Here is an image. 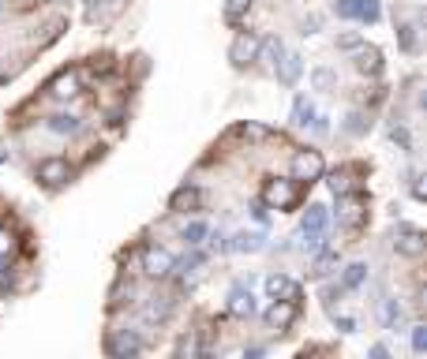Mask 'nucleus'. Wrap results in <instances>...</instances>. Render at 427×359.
<instances>
[{
    "mask_svg": "<svg viewBox=\"0 0 427 359\" xmlns=\"http://www.w3.org/2000/svg\"><path fill=\"white\" fill-rule=\"evenodd\" d=\"M206 236H210V225H206V221H191V225H184V244H188V247H199Z\"/></svg>",
    "mask_w": 427,
    "mask_h": 359,
    "instance_id": "nucleus-21",
    "label": "nucleus"
},
{
    "mask_svg": "<svg viewBox=\"0 0 427 359\" xmlns=\"http://www.w3.org/2000/svg\"><path fill=\"white\" fill-rule=\"evenodd\" d=\"M412 348H416V352H423V348H427V325H412Z\"/></svg>",
    "mask_w": 427,
    "mask_h": 359,
    "instance_id": "nucleus-28",
    "label": "nucleus"
},
{
    "mask_svg": "<svg viewBox=\"0 0 427 359\" xmlns=\"http://www.w3.org/2000/svg\"><path fill=\"white\" fill-rule=\"evenodd\" d=\"M139 337L131 333V330H124V333H116V337H109V352L113 356H135L139 352Z\"/></svg>",
    "mask_w": 427,
    "mask_h": 359,
    "instance_id": "nucleus-15",
    "label": "nucleus"
},
{
    "mask_svg": "<svg viewBox=\"0 0 427 359\" xmlns=\"http://www.w3.org/2000/svg\"><path fill=\"white\" fill-rule=\"evenodd\" d=\"M266 296L270 300H292V303H300V285L292 277H285V274H270L266 277Z\"/></svg>",
    "mask_w": 427,
    "mask_h": 359,
    "instance_id": "nucleus-7",
    "label": "nucleus"
},
{
    "mask_svg": "<svg viewBox=\"0 0 427 359\" xmlns=\"http://www.w3.org/2000/svg\"><path fill=\"white\" fill-rule=\"evenodd\" d=\"M379 318H382V325H386V330H393V333H398V330H401V322H405V311H401V303H398V300H382V311H379Z\"/></svg>",
    "mask_w": 427,
    "mask_h": 359,
    "instance_id": "nucleus-17",
    "label": "nucleus"
},
{
    "mask_svg": "<svg viewBox=\"0 0 427 359\" xmlns=\"http://www.w3.org/2000/svg\"><path fill=\"white\" fill-rule=\"evenodd\" d=\"M364 277H367V266H364V262H353V266L345 269L341 288H356V285H364Z\"/></svg>",
    "mask_w": 427,
    "mask_h": 359,
    "instance_id": "nucleus-25",
    "label": "nucleus"
},
{
    "mask_svg": "<svg viewBox=\"0 0 427 359\" xmlns=\"http://www.w3.org/2000/svg\"><path fill=\"white\" fill-rule=\"evenodd\" d=\"M229 311H233L236 318H255V314H259V303H255V296H251V292L233 288V296H229Z\"/></svg>",
    "mask_w": 427,
    "mask_h": 359,
    "instance_id": "nucleus-13",
    "label": "nucleus"
},
{
    "mask_svg": "<svg viewBox=\"0 0 427 359\" xmlns=\"http://www.w3.org/2000/svg\"><path fill=\"white\" fill-rule=\"evenodd\" d=\"M393 247H398V255L420 258L423 255V232L416 225H401L398 232H393Z\"/></svg>",
    "mask_w": 427,
    "mask_h": 359,
    "instance_id": "nucleus-4",
    "label": "nucleus"
},
{
    "mask_svg": "<svg viewBox=\"0 0 427 359\" xmlns=\"http://www.w3.org/2000/svg\"><path fill=\"white\" fill-rule=\"evenodd\" d=\"M326 228V206H308V213H304V232H323Z\"/></svg>",
    "mask_w": 427,
    "mask_h": 359,
    "instance_id": "nucleus-19",
    "label": "nucleus"
},
{
    "mask_svg": "<svg viewBox=\"0 0 427 359\" xmlns=\"http://www.w3.org/2000/svg\"><path fill=\"white\" fill-rule=\"evenodd\" d=\"M398 38H401V49H405V52H416V34H412V27H398Z\"/></svg>",
    "mask_w": 427,
    "mask_h": 359,
    "instance_id": "nucleus-27",
    "label": "nucleus"
},
{
    "mask_svg": "<svg viewBox=\"0 0 427 359\" xmlns=\"http://www.w3.org/2000/svg\"><path fill=\"white\" fill-rule=\"evenodd\" d=\"M337 45H341V49H360V38H341Z\"/></svg>",
    "mask_w": 427,
    "mask_h": 359,
    "instance_id": "nucleus-33",
    "label": "nucleus"
},
{
    "mask_svg": "<svg viewBox=\"0 0 427 359\" xmlns=\"http://www.w3.org/2000/svg\"><path fill=\"white\" fill-rule=\"evenodd\" d=\"M356 71H364V75H379V71H382V57H379V49H360V57H356Z\"/></svg>",
    "mask_w": 427,
    "mask_h": 359,
    "instance_id": "nucleus-18",
    "label": "nucleus"
},
{
    "mask_svg": "<svg viewBox=\"0 0 427 359\" xmlns=\"http://www.w3.org/2000/svg\"><path fill=\"white\" fill-rule=\"evenodd\" d=\"M12 247H15L12 232H4V228H0V258H4V255H12Z\"/></svg>",
    "mask_w": 427,
    "mask_h": 359,
    "instance_id": "nucleus-30",
    "label": "nucleus"
},
{
    "mask_svg": "<svg viewBox=\"0 0 427 359\" xmlns=\"http://www.w3.org/2000/svg\"><path fill=\"white\" fill-rule=\"evenodd\" d=\"M341 19H360V23H379V15H382V8H379V0H337V8H334Z\"/></svg>",
    "mask_w": 427,
    "mask_h": 359,
    "instance_id": "nucleus-2",
    "label": "nucleus"
},
{
    "mask_svg": "<svg viewBox=\"0 0 427 359\" xmlns=\"http://www.w3.org/2000/svg\"><path fill=\"white\" fill-rule=\"evenodd\" d=\"M68 176H72V169H68V161H64V157H46V161L38 165V180L49 183V188H57V183H68Z\"/></svg>",
    "mask_w": 427,
    "mask_h": 359,
    "instance_id": "nucleus-9",
    "label": "nucleus"
},
{
    "mask_svg": "<svg viewBox=\"0 0 427 359\" xmlns=\"http://www.w3.org/2000/svg\"><path fill=\"white\" fill-rule=\"evenodd\" d=\"M330 83H334L330 71H315V86H330Z\"/></svg>",
    "mask_w": 427,
    "mask_h": 359,
    "instance_id": "nucleus-31",
    "label": "nucleus"
},
{
    "mask_svg": "<svg viewBox=\"0 0 427 359\" xmlns=\"http://www.w3.org/2000/svg\"><path fill=\"white\" fill-rule=\"evenodd\" d=\"M203 206V188H188V183H184V188H177L172 191V199H169V210H177V213H188V210H199Z\"/></svg>",
    "mask_w": 427,
    "mask_h": 359,
    "instance_id": "nucleus-10",
    "label": "nucleus"
},
{
    "mask_svg": "<svg viewBox=\"0 0 427 359\" xmlns=\"http://www.w3.org/2000/svg\"><path fill=\"white\" fill-rule=\"evenodd\" d=\"M255 49H259V38L255 34H240L233 41V49H229V60H233L236 68H244L248 60H255Z\"/></svg>",
    "mask_w": 427,
    "mask_h": 359,
    "instance_id": "nucleus-12",
    "label": "nucleus"
},
{
    "mask_svg": "<svg viewBox=\"0 0 427 359\" xmlns=\"http://www.w3.org/2000/svg\"><path fill=\"white\" fill-rule=\"evenodd\" d=\"M337 217H341V225L360 228V225H364V217H367V199H364L360 191L337 195Z\"/></svg>",
    "mask_w": 427,
    "mask_h": 359,
    "instance_id": "nucleus-1",
    "label": "nucleus"
},
{
    "mask_svg": "<svg viewBox=\"0 0 427 359\" xmlns=\"http://www.w3.org/2000/svg\"><path fill=\"white\" fill-rule=\"evenodd\" d=\"M142 269H147V277H169L172 269H177V258H172L165 247H147L142 251Z\"/></svg>",
    "mask_w": 427,
    "mask_h": 359,
    "instance_id": "nucleus-3",
    "label": "nucleus"
},
{
    "mask_svg": "<svg viewBox=\"0 0 427 359\" xmlns=\"http://www.w3.org/2000/svg\"><path fill=\"white\" fill-rule=\"evenodd\" d=\"M334 322H337V330H345V333H353V330H356V322H353V318H337V314H334Z\"/></svg>",
    "mask_w": 427,
    "mask_h": 359,
    "instance_id": "nucleus-32",
    "label": "nucleus"
},
{
    "mask_svg": "<svg viewBox=\"0 0 427 359\" xmlns=\"http://www.w3.org/2000/svg\"><path fill=\"white\" fill-rule=\"evenodd\" d=\"M292 124H300V127L315 124V108H311L308 97H297V105H292Z\"/></svg>",
    "mask_w": 427,
    "mask_h": 359,
    "instance_id": "nucleus-22",
    "label": "nucleus"
},
{
    "mask_svg": "<svg viewBox=\"0 0 427 359\" xmlns=\"http://www.w3.org/2000/svg\"><path fill=\"white\" fill-rule=\"evenodd\" d=\"M49 94L60 97V101H72V97H79V75H75V71H60L57 79L49 83Z\"/></svg>",
    "mask_w": 427,
    "mask_h": 359,
    "instance_id": "nucleus-11",
    "label": "nucleus"
},
{
    "mask_svg": "<svg viewBox=\"0 0 427 359\" xmlns=\"http://www.w3.org/2000/svg\"><path fill=\"white\" fill-rule=\"evenodd\" d=\"M285 57V41L281 38H259V49H255V60H266L273 71H278V64Z\"/></svg>",
    "mask_w": 427,
    "mask_h": 359,
    "instance_id": "nucleus-14",
    "label": "nucleus"
},
{
    "mask_svg": "<svg viewBox=\"0 0 427 359\" xmlns=\"http://www.w3.org/2000/svg\"><path fill=\"white\" fill-rule=\"evenodd\" d=\"M330 266H334V255L330 251L319 255V262H315V277H326V274H330Z\"/></svg>",
    "mask_w": 427,
    "mask_h": 359,
    "instance_id": "nucleus-29",
    "label": "nucleus"
},
{
    "mask_svg": "<svg viewBox=\"0 0 427 359\" xmlns=\"http://www.w3.org/2000/svg\"><path fill=\"white\" fill-rule=\"evenodd\" d=\"M292 199H297V188H292V180H266L262 183V202L266 206H289Z\"/></svg>",
    "mask_w": 427,
    "mask_h": 359,
    "instance_id": "nucleus-6",
    "label": "nucleus"
},
{
    "mask_svg": "<svg viewBox=\"0 0 427 359\" xmlns=\"http://www.w3.org/2000/svg\"><path fill=\"white\" fill-rule=\"evenodd\" d=\"M297 311H300V303H292V300H273L270 311L262 314V318H266V325H273V330H285V325H292Z\"/></svg>",
    "mask_w": 427,
    "mask_h": 359,
    "instance_id": "nucleus-8",
    "label": "nucleus"
},
{
    "mask_svg": "<svg viewBox=\"0 0 427 359\" xmlns=\"http://www.w3.org/2000/svg\"><path fill=\"white\" fill-rule=\"evenodd\" d=\"M278 75H281V83H297V75H300V57H297V52H285V57H281V64H278Z\"/></svg>",
    "mask_w": 427,
    "mask_h": 359,
    "instance_id": "nucleus-20",
    "label": "nucleus"
},
{
    "mask_svg": "<svg viewBox=\"0 0 427 359\" xmlns=\"http://www.w3.org/2000/svg\"><path fill=\"white\" fill-rule=\"evenodd\" d=\"M251 8V0H225V23L229 27H240V19Z\"/></svg>",
    "mask_w": 427,
    "mask_h": 359,
    "instance_id": "nucleus-23",
    "label": "nucleus"
},
{
    "mask_svg": "<svg viewBox=\"0 0 427 359\" xmlns=\"http://www.w3.org/2000/svg\"><path fill=\"white\" fill-rule=\"evenodd\" d=\"M292 172H297V180H319L323 176V157L319 150H300L297 157H292Z\"/></svg>",
    "mask_w": 427,
    "mask_h": 359,
    "instance_id": "nucleus-5",
    "label": "nucleus"
},
{
    "mask_svg": "<svg viewBox=\"0 0 427 359\" xmlns=\"http://www.w3.org/2000/svg\"><path fill=\"white\" fill-rule=\"evenodd\" d=\"M233 247L236 251H262V232H240Z\"/></svg>",
    "mask_w": 427,
    "mask_h": 359,
    "instance_id": "nucleus-24",
    "label": "nucleus"
},
{
    "mask_svg": "<svg viewBox=\"0 0 427 359\" xmlns=\"http://www.w3.org/2000/svg\"><path fill=\"white\" fill-rule=\"evenodd\" d=\"M46 127H49L53 135H75L83 124H79V116H72V113H57V116L46 120Z\"/></svg>",
    "mask_w": 427,
    "mask_h": 359,
    "instance_id": "nucleus-16",
    "label": "nucleus"
},
{
    "mask_svg": "<svg viewBox=\"0 0 427 359\" xmlns=\"http://www.w3.org/2000/svg\"><path fill=\"white\" fill-rule=\"evenodd\" d=\"M390 139H393V143H398V146L405 150V154H409V150H412V143H409V132H405L401 124H393V127H390Z\"/></svg>",
    "mask_w": 427,
    "mask_h": 359,
    "instance_id": "nucleus-26",
    "label": "nucleus"
}]
</instances>
